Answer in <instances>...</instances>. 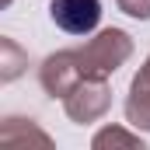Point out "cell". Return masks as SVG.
Listing matches in <instances>:
<instances>
[{"label": "cell", "mask_w": 150, "mask_h": 150, "mask_svg": "<svg viewBox=\"0 0 150 150\" xmlns=\"http://www.w3.org/2000/svg\"><path fill=\"white\" fill-rule=\"evenodd\" d=\"M49 14L52 21L70 32V35H84L98 25L101 18V0H52L49 4Z\"/></svg>", "instance_id": "cell-1"}]
</instances>
